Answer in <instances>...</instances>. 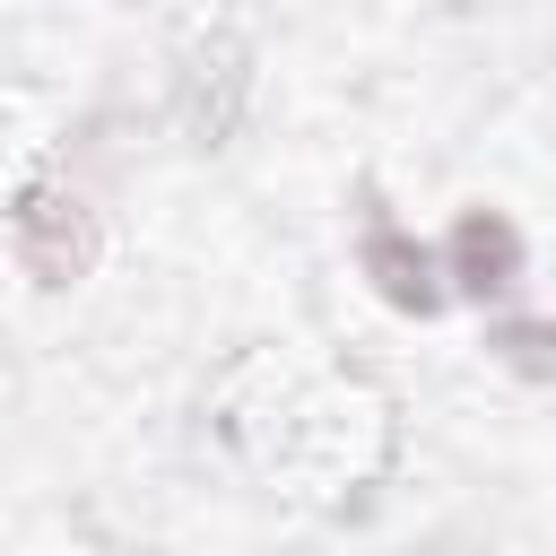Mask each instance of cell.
<instances>
[{"mask_svg":"<svg viewBox=\"0 0 556 556\" xmlns=\"http://www.w3.org/2000/svg\"><path fill=\"white\" fill-rule=\"evenodd\" d=\"M17 261H26V278H43V287L87 278V261H96V217H87L78 200H61V191H26V200H17Z\"/></svg>","mask_w":556,"mask_h":556,"instance_id":"1","label":"cell"},{"mask_svg":"<svg viewBox=\"0 0 556 556\" xmlns=\"http://www.w3.org/2000/svg\"><path fill=\"white\" fill-rule=\"evenodd\" d=\"M452 261H460V278L486 295V287H513V269H521V235L504 226V217H460V235H452Z\"/></svg>","mask_w":556,"mask_h":556,"instance_id":"2","label":"cell"},{"mask_svg":"<svg viewBox=\"0 0 556 556\" xmlns=\"http://www.w3.org/2000/svg\"><path fill=\"white\" fill-rule=\"evenodd\" d=\"M365 269L382 278L391 304H417V313L434 304V252H417L408 235H374V243H365Z\"/></svg>","mask_w":556,"mask_h":556,"instance_id":"3","label":"cell"}]
</instances>
